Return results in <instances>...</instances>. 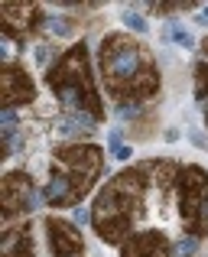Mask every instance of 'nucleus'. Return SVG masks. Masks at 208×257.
Listing matches in <instances>:
<instances>
[{
	"label": "nucleus",
	"mask_w": 208,
	"mask_h": 257,
	"mask_svg": "<svg viewBox=\"0 0 208 257\" xmlns=\"http://www.w3.org/2000/svg\"><path fill=\"white\" fill-rule=\"evenodd\" d=\"M98 78L104 94L117 104H153L163 88L159 62L140 36L111 30L98 43Z\"/></svg>",
	"instance_id": "obj_1"
},
{
	"label": "nucleus",
	"mask_w": 208,
	"mask_h": 257,
	"mask_svg": "<svg viewBox=\"0 0 208 257\" xmlns=\"http://www.w3.org/2000/svg\"><path fill=\"white\" fill-rule=\"evenodd\" d=\"M150 173H146V160L130 163L117 170L111 179L98 189L95 202H91V228H95L98 241L111 247H120L133 231H137V218L146 208V195H150Z\"/></svg>",
	"instance_id": "obj_2"
},
{
	"label": "nucleus",
	"mask_w": 208,
	"mask_h": 257,
	"mask_svg": "<svg viewBox=\"0 0 208 257\" xmlns=\"http://www.w3.org/2000/svg\"><path fill=\"white\" fill-rule=\"evenodd\" d=\"M104 173H107L104 147L91 144V140L52 147L49 166H46L43 205L52 208V212L56 208H78Z\"/></svg>",
	"instance_id": "obj_3"
},
{
	"label": "nucleus",
	"mask_w": 208,
	"mask_h": 257,
	"mask_svg": "<svg viewBox=\"0 0 208 257\" xmlns=\"http://www.w3.org/2000/svg\"><path fill=\"white\" fill-rule=\"evenodd\" d=\"M49 94L62 104V114H88L91 120L104 124L107 107L101 101L95 82V69H91V49L85 39L72 43L69 49L59 56V62L43 75Z\"/></svg>",
	"instance_id": "obj_4"
},
{
	"label": "nucleus",
	"mask_w": 208,
	"mask_h": 257,
	"mask_svg": "<svg viewBox=\"0 0 208 257\" xmlns=\"http://www.w3.org/2000/svg\"><path fill=\"white\" fill-rule=\"evenodd\" d=\"M176 202H179V221L182 234L205 241L208 238V170L198 163H182L176 182Z\"/></svg>",
	"instance_id": "obj_5"
},
{
	"label": "nucleus",
	"mask_w": 208,
	"mask_h": 257,
	"mask_svg": "<svg viewBox=\"0 0 208 257\" xmlns=\"http://www.w3.org/2000/svg\"><path fill=\"white\" fill-rule=\"evenodd\" d=\"M43 205V189L33 186V176L26 170H7L0 179V208H4V228L17 225V218H30Z\"/></svg>",
	"instance_id": "obj_6"
},
{
	"label": "nucleus",
	"mask_w": 208,
	"mask_h": 257,
	"mask_svg": "<svg viewBox=\"0 0 208 257\" xmlns=\"http://www.w3.org/2000/svg\"><path fill=\"white\" fill-rule=\"evenodd\" d=\"M46 26V4H0V36L26 46Z\"/></svg>",
	"instance_id": "obj_7"
},
{
	"label": "nucleus",
	"mask_w": 208,
	"mask_h": 257,
	"mask_svg": "<svg viewBox=\"0 0 208 257\" xmlns=\"http://www.w3.org/2000/svg\"><path fill=\"white\" fill-rule=\"evenodd\" d=\"M39 101V88H36V78L26 72L23 62H7L0 69V104L4 107H33Z\"/></svg>",
	"instance_id": "obj_8"
},
{
	"label": "nucleus",
	"mask_w": 208,
	"mask_h": 257,
	"mask_svg": "<svg viewBox=\"0 0 208 257\" xmlns=\"http://www.w3.org/2000/svg\"><path fill=\"white\" fill-rule=\"evenodd\" d=\"M43 231H46V247H49L52 257H85V234L72 218L46 215Z\"/></svg>",
	"instance_id": "obj_9"
},
{
	"label": "nucleus",
	"mask_w": 208,
	"mask_h": 257,
	"mask_svg": "<svg viewBox=\"0 0 208 257\" xmlns=\"http://www.w3.org/2000/svg\"><path fill=\"white\" fill-rule=\"evenodd\" d=\"M117 257H172V241L163 228H137L117 247Z\"/></svg>",
	"instance_id": "obj_10"
},
{
	"label": "nucleus",
	"mask_w": 208,
	"mask_h": 257,
	"mask_svg": "<svg viewBox=\"0 0 208 257\" xmlns=\"http://www.w3.org/2000/svg\"><path fill=\"white\" fill-rule=\"evenodd\" d=\"M0 254L4 257H36V234H33L30 218L20 225H7L0 238Z\"/></svg>",
	"instance_id": "obj_11"
},
{
	"label": "nucleus",
	"mask_w": 208,
	"mask_h": 257,
	"mask_svg": "<svg viewBox=\"0 0 208 257\" xmlns=\"http://www.w3.org/2000/svg\"><path fill=\"white\" fill-rule=\"evenodd\" d=\"M124 131H127V137H130V140H153V137H156V131H159L156 111H146L143 117H137L133 124H127Z\"/></svg>",
	"instance_id": "obj_12"
},
{
	"label": "nucleus",
	"mask_w": 208,
	"mask_h": 257,
	"mask_svg": "<svg viewBox=\"0 0 208 257\" xmlns=\"http://www.w3.org/2000/svg\"><path fill=\"white\" fill-rule=\"evenodd\" d=\"M163 43H172V46H182V49H195V36L185 30L179 20H166L163 26Z\"/></svg>",
	"instance_id": "obj_13"
},
{
	"label": "nucleus",
	"mask_w": 208,
	"mask_h": 257,
	"mask_svg": "<svg viewBox=\"0 0 208 257\" xmlns=\"http://www.w3.org/2000/svg\"><path fill=\"white\" fill-rule=\"evenodd\" d=\"M120 20H124V26L133 30L137 36H146V33H150V23H146V17L140 13V7H124V10H120Z\"/></svg>",
	"instance_id": "obj_14"
},
{
	"label": "nucleus",
	"mask_w": 208,
	"mask_h": 257,
	"mask_svg": "<svg viewBox=\"0 0 208 257\" xmlns=\"http://www.w3.org/2000/svg\"><path fill=\"white\" fill-rule=\"evenodd\" d=\"M146 10L153 17H176V13H185V10H198V4H192V0H182V4H146Z\"/></svg>",
	"instance_id": "obj_15"
},
{
	"label": "nucleus",
	"mask_w": 208,
	"mask_h": 257,
	"mask_svg": "<svg viewBox=\"0 0 208 257\" xmlns=\"http://www.w3.org/2000/svg\"><path fill=\"white\" fill-rule=\"evenodd\" d=\"M30 111L36 114V120H39V124H43V120H52V117H56V114H62V104H59L56 98H39L36 104L30 107Z\"/></svg>",
	"instance_id": "obj_16"
},
{
	"label": "nucleus",
	"mask_w": 208,
	"mask_h": 257,
	"mask_svg": "<svg viewBox=\"0 0 208 257\" xmlns=\"http://www.w3.org/2000/svg\"><path fill=\"white\" fill-rule=\"evenodd\" d=\"M198 244H202L198 238L182 234L179 241H172V257H195V254H198Z\"/></svg>",
	"instance_id": "obj_17"
},
{
	"label": "nucleus",
	"mask_w": 208,
	"mask_h": 257,
	"mask_svg": "<svg viewBox=\"0 0 208 257\" xmlns=\"http://www.w3.org/2000/svg\"><path fill=\"white\" fill-rule=\"evenodd\" d=\"M124 134H127V131H124L120 124H114L111 131L104 134V144H107V150H111V157H114V153L120 150V147H124Z\"/></svg>",
	"instance_id": "obj_18"
},
{
	"label": "nucleus",
	"mask_w": 208,
	"mask_h": 257,
	"mask_svg": "<svg viewBox=\"0 0 208 257\" xmlns=\"http://www.w3.org/2000/svg\"><path fill=\"white\" fill-rule=\"evenodd\" d=\"M91 218H95V215H91V208H82V205L72 208V221H75L78 228H82V225H91Z\"/></svg>",
	"instance_id": "obj_19"
},
{
	"label": "nucleus",
	"mask_w": 208,
	"mask_h": 257,
	"mask_svg": "<svg viewBox=\"0 0 208 257\" xmlns=\"http://www.w3.org/2000/svg\"><path fill=\"white\" fill-rule=\"evenodd\" d=\"M189 137H192V144H195L198 150H208V140H205V134L198 131V127H192V131H189Z\"/></svg>",
	"instance_id": "obj_20"
},
{
	"label": "nucleus",
	"mask_w": 208,
	"mask_h": 257,
	"mask_svg": "<svg viewBox=\"0 0 208 257\" xmlns=\"http://www.w3.org/2000/svg\"><path fill=\"white\" fill-rule=\"evenodd\" d=\"M179 134H182L179 127H166V131H163V140H169V144H176V140H179Z\"/></svg>",
	"instance_id": "obj_21"
},
{
	"label": "nucleus",
	"mask_w": 208,
	"mask_h": 257,
	"mask_svg": "<svg viewBox=\"0 0 208 257\" xmlns=\"http://www.w3.org/2000/svg\"><path fill=\"white\" fill-rule=\"evenodd\" d=\"M195 23L208 26V7H198V17H195Z\"/></svg>",
	"instance_id": "obj_22"
},
{
	"label": "nucleus",
	"mask_w": 208,
	"mask_h": 257,
	"mask_svg": "<svg viewBox=\"0 0 208 257\" xmlns=\"http://www.w3.org/2000/svg\"><path fill=\"white\" fill-rule=\"evenodd\" d=\"M202 107H205V127H208V101H205V104H202Z\"/></svg>",
	"instance_id": "obj_23"
}]
</instances>
